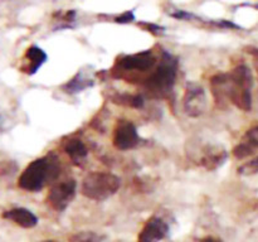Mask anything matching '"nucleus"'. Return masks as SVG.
Segmentation results:
<instances>
[{"label":"nucleus","instance_id":"f257e3e1","mask_svg":"<svg viewBox=\"0 0 258 242\" xmlns=\"http://www.w3.org/2000/svg\"><path fill=\"white\" fill-rule=\"evenodd\" d=\"M252 86L253 76L246 65L237 66L228 73H217L211 78L212 95L219 108H224L227 102H232L239 110H251Z\"/></svg>","mask_w":258,"mask_h":242},{"label":"nucleus","instance_id":"f03ea898","mask_svg":"<svg viewBox=\"0 0 258 242\" xmlns=\"http://www.w3.org/2000/svg\"><path fill=\"white\" fill-rule=\"evenodd\" d=\"M178 67V59L166 50H163L156 67L143 82L146 95L151 98H170L174 93Z\"/></svg>","mask_w":258,"mask_h":242},{"label":"nucleus","instance_id":"7ed1b4c3","mask_svg":"<svg viewBox=\"0 0 258 242\" xmlns=\"http://www.w3.org/2000/svg\"><path fill=\"white\" fill-rule=\"evenodd\" d=\"M60 171L59 161L54 153L30 161L18 179V187L27 192H39L47 184L55 183Z\"/></svg>","mask_w":258,"mask_h":242},{"label":"nucleus","instance_id":"20e7f679","mask_svg":"<svg viewBox=\"0 0 258 242\" xmlns=\"http://www.w3.org/2000/svg\"><path fill=\"white\" fill-rule=\"evenodd\" d=\"M156 63L158 59L151 50H143L134 54L120 55L111 72L115 77L122 78L127 82H134L138 80L139 75L153 72L154 68L156 67Z\"/></svg>","mask_w":258,"mask_h":242},{"label":"nucleus","instance_id":"39448f33","mask_svg":"<svg viewBox=\"0 0 258 242\" xmlns=\"http://www.w3.org/2000/svg\"><path fill=\"white\" fill-rule=\"evenodd\" d=\"M121 187V179L107 171H92L85 176L81 193L88 199L102 202L112 197Z\"/></svg>","mask_w":258,"mask_h":242},{"label":"nucleus","instance_id":"423d86ee","mask_svg":"<svg viewBox=\"0 0 258 242\" xmlns=\"http://www.w3.org/2000/svg\"><path fill=\"white\" fill-rule=\"evenodd\" d=\"M186 153H188L189 159L209 171L217 170L223 166L228 159V153L226 149L216 144L191 145Z\"/></svg>","mask_w":258,"mask_h":242},{"label":"nucleus","instance_id":"0eeeda50","mask_svg":"<svg viewBox=\"0 0 258 242\" xmlns=\"http://www.w3.org/2000/svg\"><path fill=\"white\" fill-rule=\"evenodd\" d=\"M77 193V183L75 179L55 182L52 184L47 196V203L54 211L63 212L75 199Z\"/></svg>","mask_w":258,"mask_h":242},{"label":"nucleus","instance_id":"6e6552de","mask_svg":"<svg viewBox=\"0 0 258 242\" xmlns=\"http://www.w3.org/2000/svg\"><path fill=\"white\" fill-rule=\"evenodd\" d=\"M207 95L203 86L197 82H188L183 97L184 111L190 117H199L207 110Z\"/></svg>","mask_w":258,"mask_h":242},{"label":"nucleus","instance_id":"1a4fd4ad","mask_svg":"<svg viewBox=\"0 0 258 242\" xmlns=\"http://www.w3.org/2000/svg\"><path fill=\"white\" fill-rule=\"evenodd\" d=\"M112 143L118 150H131L140 145L141 138L134 123L128 120H118L113 129Z\"/></svg>","mask_w":258,"mask_h":242},{"label":"nucleus","instance_id":"9d476101","mask_svg":"<svg viewBox=\"0 0 258 242\" xmlns=\"http://www.w3.org/2000/svg\"><path fill=\"white\" fill-rule=\"evenodd\" d=\"M169 226L163 218L153 216L146 221L145 226L138 236V242H160L168 236Z\"/></svg>","mask_w":258,"mask_h":242},{"label":"nucleus","instance_id":"9b49d317","mask_svg":"<svg viewBox=\"0 0 258 242\" xmlns=\"http://www.w3.org/2000/svg\"><path fill=\"white\" fill-rule=\"evenodd\" d=\"M47 58V53H45L42 48L37 47V45H30L24 53L22 66L19 67L20 72L29 76L34 75V73H37V71L44 65Z\"/></svg>","mask_w":258,"mask_h":242},{"label":"nucleus","instance_id":"f8f14e48","mask_svg":"<svg viewBox=\"0 0 258 242\" xmlns=\"http://www.w3.org/2000/svg\"><path fill=\"white\" fill-rule=\"evenodd\" d=\"M258 150V125L249 129L244 134L243 139L237 144L232 150V154L237 159H246L248 156L253 155Z\"/></svg>","mask_w":258,"mask_h":242},{"label":"nucleus","instance_id":"ddd939ff","mask_svg":"<svg viewBox=\"0 0 258 242\" xmlns=\"http://www.w3.org/2000/svg\"><path fill=\"white\" fill-rule=\"evenodd\" d=\"M2 217L5 219H9L22 228H33L38 224V217L32 211L23 208V207H17V208L4 211Z\"/></svg>","mask_w":258,"mask_h":242},{"label":"nucleus","instance_id":"4468645a","mask_svg":"<svg viewBox=\"0 0 258 242\" xmlns=\"http://www.w3.org/2000/svg\"><path fill=\"white\" fill-rule=\"evenodd\" d=\"M63 150L77 166H82L88 156V148L80 138H70L66 140L63 143Z\"/></svg>","mask_w":258,"mask_h":242},{"label":"nucleus","instance_id":"2eb2a0df","mask_svg":"<svg viewBox=\"0 0 258 242\" xmlns=\"http://www.w3.org/2000/svg\"><path fill=\"white\" fill-rule=\"evenodd\" d=\"M95 85V81L91 77L88 73L80 71V72L76 73V76H73L67 83L62 86V90L64 91L68 95H75V93L82 92V91L87 90V88L92 87Z\"/></svg>","mask_w":258,"mask_h":242},{"label":"nucleus","instance_id":"dca6fc26","mask_svg":"<svg viewBox=\"0 0 258 242\" xmlns=\"http://www.w3.org/2000/svg\"><path fill=\"white\" fill-rule=\"evenodd\" d=\"M110 98L111 102H113L115 105L125 106V107L141 108L144 106V97L139 93L116 92Z\"/></svg>","mask_w":258,"mask_h":242},{"label":"nucleus","instance_id":"f3484780","mask_svg":"<svg viewBox=\"0 0 258 242\" xmlns=\"http://www.w3.org/2000/svg\"><path fill=\"white\" fill-rule=\"evenodd\" d=\"M238 173L241 174V175H254V174L258 173V156H256L254 159H252V160L247 161V163H244L243 165H241L238 168Z\"/></svg>","mask_w":258,"mask_h":242},{"label":"nucleus","instance_id":"a211bd4d","mask_svg":"<svg viewBox=\"0 0 258 242\" xmlns=\"http://www.w3.org/2000/svg\"><path fill=\"white\" fill-rule=\"evenodd\" d=\"M73 242H102L100 236L92 233V232H83V233L76 234L72 238Z\"/></svg>","mask_w":258,"mask_h":242},{"label":"nucleus","instance_id":"6ab92c4d","mask_svg":"<svg viewBox=\"0 0 258 242\" xmlns=\"http://www.w3.org/2000/svg\"><path fill=\"white\" fill-rule=\"evenodd\" d=\"M139 25H143V27H145L146 29L149 30V32L154 33V34L159 35L161 34V33L164 32V28L163 27H159V25L156 24H153V23H139Z\"/></svg>","mask_w":258,"mask_h":242},{"label":"nucleus","instance_id":"aec40b11","mask_svg":"<svg viewBox=\"0 0 258 242\" xmlns=\"http://www.w3.org/2000/svg\"><path fill=\"white\" fill-rule=\"evenodd\" d=\"M135 19L133 12H125L123 14H121L120 17H117L115 19L116 23H121V24H126V23H130Z\"/></svg>","mask_w":258,"mask_h":242},{"label":"nucleus","instance_id":"412c9836","mask_svg":"<svg viewBox=\"0 0 258 242\" xmlns=\"http://www.w3.org/2000/svg\"><path fill=\"white\" fill-rule=\"evenodd\" d=\"M247 52H248L249 54H252V57H253V65H254V68H256L257 75H258V48L248 47L247 48Z\"/></svg>","mask_w":258,"mask_h":242},{"label":"nucleus","instance_id":"4be33fe9","mask_svg":"<svg viewBox=\"0 0 258 242\" xmlns=\"http://www.w3.org/2000/svg\"><path fill=\"white\" fill-rule=\"evenodd\" d=\"M199 242H223V241H222V239L216 238V237L208 236V237H204V238H201L199 239Z\"/></svg>","mask_w":258,"mask_h":242},{"label":"nucleus","instance_id":"5701e85b","mask_svg":"<svg viewBox=\"0 0 258 242\" xmlns=\"http://www.w3.org/2000/svg\"><path fill=\"white\" fill-rule=\"evenodd\" d=\"M2 120H3V118H2V116H0V131L3 130V124H4Z\"/></svg>","mask_w":258,"mask_h":242}]
</instances>
